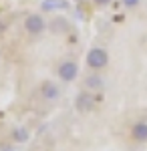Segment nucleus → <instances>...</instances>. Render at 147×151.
Masks as SVG:
<instances>
[{
	"mask_svg": "<svg viewBox=\"0 0 147 151\" xmlns=\"http://www.w3.org/2000/svg\"><path fill=\"white\" fill-rule=\"evenodd\" d=\"M107 63H109V55H107V50H103V48H91L89 55H87V65H89L91 69L99 70L103 67H107Z\"/></svg>",
	"mask_w": 147,
	"mask_h": 151,
	"instance_id": "obj_1",
	"label": "nucleus"
},
{
	"mask_svg": "<svg viewBox=\"0 0 147 151\" xmlns=\"http://www.w3.org/2000/svg\"><path fill=\"white\" fill-rule=\"evenodd\" d=\"M77 75H79V67H77V63H73V60H65V63L58 65V77H61L65 83L75 81Z\"/></svg>",
	"mask_w": 147,
	"mask_h": 151,
	"instance_id": "obj_2",
	"label": "nucleus"
},
{
	"mask_svg": "<svg viewBox=\"0 0 147 151\" xmlns=\"http://www.w3.org/2000/svg\"><path fill=\"white\" fill-rule=\"evenodd\" d=\"M24 28H26L30 35H40V32L45 30V20H43L38 14H30V16H26V20H24Z\"/></svg>",
	"mask_w": 147,
	"mask_h": 151,
	"instance_id": "obj_3",
	"label": "nucleus"
},
{
	"mask_svg": "<svg viewBox=\"0 0 147 151\" xmlns=\"http://www.w3.org/2000/svg\"><path fill=\"white\" fill-rule=\"evenodd\" d=\"M95 107V97L91 93H81L77 97V109L79 111H91Z\"/></svg>",
	"mask_w": 147,
	"mask_h": 151,
	"instance_id": "obj_4",
	"label": "nucleus"
},
{
	"mask_svg": "<svg viewBox=\"0 0 147 151\" xmlns=\"http://www.w3.org/2000/svg\"><path fill=\"white\" fill-rule=\"evenodd\" d=\"M135 141H147V123H137L131 131Z\"/></svg>",
	"mask_w": 147,
	"mask_h": 151,
	"instance_id": "obj_5",
	"label": "nucleus"
},
{
	"mask_svg": "<svg viewBox=\"0 0 147 151\" xmlns=\"http://www.w3.org/2000/svg\"><path fill=\"white\" fill-rule=\"evenodd\" d=\"M43 97H45V99H57V97H58L57 85H53V83H45V85H43Z\"/></svg>",
	"mask_w": 147,
	"mask_h": 151,
	"instance_id": "obj_6",
	"label": "nucleus"
},
{
	"mask_svg": "<svg viewBox=\"0 0 147 151\" xmlns=\"http://www.w3.org/2000/svg\"><path fill=\"white\" fill-rule=\"evenodd\" d=\"M85 85H87V87H91V89H101V87H103V81L99 79V77H89Z\"/></svg>",
	"mask_w": 147,
	"mask_h": 151,
	"instance_id": "obj_7",
	"label": "nucleus"
},
{
	"mask_svg": "<svg viewBox=\"0 0 147 151\" xmlns=\"http://www.w3.org/2000/svg\"><path fill=\"white\" fill-rule=\"evenodd\" d=\"M58 6H65V2H61V0H45V2H43V8H45V10L58 8Z\"/></svg>",
	"mask_w": 147,
	"mask_h": 151,
	"instance_id": "obj_8",
	"label": "nucleus"
},
{
	"mask_svg": "<svg viewBox=\"0 0 147 151\" xmlns=\"http://www.w3.org/2000/svg\"><path fill=\"white\" fill-rule=\"evenodd\" d=\"M12 135H14V139H16V141H24V139H26V131H22V129L16 131V133H12Z\"/></svg>",
	"mask_w": 147,
	"mask_h": 151,
	"instance_id": "obj_9",
	"label": "nucleus"
},
{
	"mask_svg": "<svg viewBox=\"0 0 147 151\" xmlns=\"http://www.w3.org/2000/svg\"><path fill=\"white\" fill-rule=\"evenodd\" d=\"M125 6H129V8H133V6H137L139 4V0H123Z\"/></svg>",
	"mask_w": 147,
	"mask_h": 151,
	"instance_id": "obj_10",
	"label": "nucleus"
},
{
	"mask_svg": "<svg viewBox=\"0 0 147 151\" xmlns=\"http://www.w3.org/2000/svg\"><path fill=\"white\" fill-rule=\"evenodd\" d=\"M97 4H107V2H111V0H95Z\"/></svg>",
	"mask_w": 147,
	"mask_h": 151,
	"instance_id": "obj_11",
	"label": "nucleus"
}]
</instances>
